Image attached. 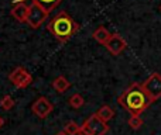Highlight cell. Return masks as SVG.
<instances>
[{"label":"cell","mask_w":161,"mask_h":135,"mask_svg":"<svg viewBox=\"0 0 161 135\" xmlns=\"http://www.w3.org/2000/svg\"><path fill=\"white\" fill-rule=\"evenodd\" d=\"M0 107H2L3 110H6V111L11 110V108L14 107V100H13V97H11V96H4V97L2 99V101H0Z\"/></svg>","instance_id":"obj_16"},{"label":"cell","mask_w":161,"mask_h":135,"mask_svg":"<svg viewBox=\"0 0 161 135\" xmlns=\"http://www.w3.org/2000/svg\"><path fill=\"white\" fill-rule=\"evenodd\" d=\"M129 125H130L131 130H139V128L143 125V120L140 118V116H134V114H131L130 118H129Z\"/></svg>","instance_id":"obj_17"},{"label":"cell","mask_w":161,"mask_h":135,"mask_svg":"<svg viewBox=\"0 0 161 135\" xmlns=\"http://www.w3.org/2000/svg\"><path fill=\"white\" fill-rule=\"evenodd\" d=\"M68 103H69V106H71L72 108H80V107L83 106V103H85V100H83L82 94L75 93V94H72V96L69 97Z\"/></svg>","instance_id":"obj_14"},{"label":"cell","mask_w":161,"mask_h":135,"mask_svg":"<svg viewBox=\"0 0 161 135\" xmlns=\"http://www.w3.org/2000/svg\"><path fill=\"white\" fill-rule=\"evenodd\" d=\"M143 87H144V90L147 91L148 96H150L154 101H156L157 99H160L161 97V75L157 73V72L151 73L150 76L144 80Z\"/></svg>","instance_id":"obj_5"},{"label":"cell","mask_w":161,"mask_h":135,"mask_svg":"<svg viewBox=\"0 0 161 135\" xmlns=\"http://www.w3.org/2000/svg\"><path fill=\"white\" fill-rule=\"evenodd\" d=\"M48 17V13L44 10L42 7H40L37 3H33L30 6V11H28L27 16V24L30 25L33 30H37V28L41 27V24L45 21V18Z\"/></svg>","instance_id":"obj_4"},{"label":"cell","mask_w":161,"mask_h":135,"mask_svg":"<svg viewBox=\"0 0 161 135\" xmlns=\"http://www.w3.org/2000/svg\"><path fill=\"white\" fill-rule=\"evenodd\" d=\"M28 11H30V7L25 6L24 3H16L13 8H11V16L20 23H24L27 21V16H28Z\"/></svg>","instance_id":"obj_8"},{"label":"cell","mask_w":161,"mask_h":135,"mask_svg":"<svg viewBox=\"0 0 161 135\" xmlns=\"http://www.w3.org/2000/svg\"><path fill=\"white\" fill-rule=\"evenodd\" d=\"M78 30H79V24L74 21V18L67 11L58 13L48 23V31L61 42L69 41Z\"/></svg>","instance_id":"obj_2"},{"label":"cell","mask_w":161,"mask_h":135,"mask_svg":"<svg viewBox=\"0 0 161 135\" xmlns=\"http://www.w3.org/2000/svg\"><path fill=\"white\" fill-rule=\"evenodd\" d=\"M65 132H68L69 135H79V131H80V125H78L75 121H69L64 128Z\"/></svg>","instance_id":"obj_15"},{"label":"cell","mask_w":161,"mask_h":135,"mask_svg":"<svg viewBox=\"0 0 161 135\" xmlns=\"http://www.w3.org/2000/svg\"><path fill=\"white\" fill-rule=\"evenodd\" d=\"M19 2H24V0H13V3H19ZM64 0H33V3H37L40 7H42L48 14L53 10H55Z\"/></svg>","instance_id":"obj_9"},{"label":"cell","mask_w":161,"mask_h":135,"mask_svg":"<svg viewBox=\"0 0 161 135\" xmlns=\"http://www.w3.org/2000/svg\"><path fill=\"white\" fill-rule=\"evenodd\" d=\"M57 135H69V134H68V132H65V131H61V132H58Z\"/></svg>","instance_id":"obj_20"},{"label":"cell","mask_w":161,"mask_h":135,"mask_svg":"<svg viewBox=\"0 0 161 135\" xmlns=\"http://www.w3.org/2000/svg\"><path fill=\"white\" fill-rule=\"evenodd\" d=\"M117 103L130 114L140 116L143 111L150 107L151 103H154V100L148 96V93L144 90L143 85L133 83L130 87H127L117 97Z\"/></svg>","instance_id":"obj_1"},{"label":"cell","mask_w":161,"mask_h":135,"mask_svg":"<svg viewBox=\"0 0 161 135\" xmlns=\"http://www.w3.org/2000/svg\"><path fill=\"white\" fill-rule=\"evenodd\" d=\"M24 70H25V69H24V68H21V66L16 68V69H14L13 72H11L10 75H8V80H10L11 83H14V82H16L17 79H19V77H20V75H21V73H23V72H24Z\"/></svg>","instance_id":"obj_18"},{"label":"cell","mask_w":161,"mask_h":135,"mask_svg":"<svg viewBox=\"0 0 161 135\" xmlns=\"http://www.w3.org/2000/svg\"><path fill=\"white\" fill-rule=\"evenodd\" d=\"M105 47H106V49L112 54V55L117 56L126 49L127 42H126L125 38H123L122 35H119V34H112L110 38H109L108 42L105 44Z\"/></svg>","instance_id":"obj_7"},{"label":"cell","mask_w":161,"mask_h":135,"mask_svg":"<svg viewBox=\"0 0 161 135\" xmlns=\"http://www.w3.org/2000/svg\"><path fill=\"white\" fill-rule=\"evenodd\" d=\"M110 35H112V34L109 33V31L106 30L105 27L96 28V30L93 31V34H92V37H93L95 41L99 42V44H102V45H105L106 42H108V39L110 38Z\"/></svg>","instance_id":"obj_10"},{"label":"cell","mask_w":161,"mask_h":135,"mask_svg":"<svg viewBox=\"0 0 161 135\" xmlns=\"http://www.w3.org/2000/svg\"><path fill=\"white\" fill-rule=\"evenodd\" d=\"M3 124H4V120H3V118H2V117H0V128H2V127H3Z\"/></svg>","instance_id":"obj_19"},{"label":"cell","mask_w":161,"mask_h":135,"mask_svg":"<svg viewBox=\"0 0 161 135\" xmlns=\"http://www.w3.org/2000/svg\"><path fill=\"white\" fill-rule=\"evenodd\" d=\"M160 11H161V6H160Z\"/></svg>","instance_id":"obj_21"},{"label":"cell","mask_w":161,"mask_h":135,"mask_svg":"<svg viewBox=\"0 0 161 135\" xmlns=\"http://www.w3.org/2000/svg\"><path fill=\"white\" fill-rule=\"evenodd\" d=\"M31 110L38 118H45L50 116V113L54 110V106L47 97H38L31 106Z\"/></svg>","instance_id":"obj_6"},{"label":"cell","mask_w":161,"mask_h":135,"mask_svg":"<svg viewBox=\"0 0 161 135\" xmlns=\"http://www.w3.org/2000/svg\"><path fill=\"white\" fill-rule=\"evenodd\" d=\"M53 87L55 89L58 93H65V91L71 87V83H69V80H68L65 76H58V77H55V79H54Z\"/></svg>","instance_id":"obj_11"},{"label":"cell","mask_w":161,"mask_h":135,"mask_svg":"<svg viewBox=\"0 0 161 135\" xmlns=\"http://www.w3.org/2000/svg\"><path fill=\"white\" fill-rule=\"evenodd\" d=\"M31 82H33V77H31V75L28 73L27 70H24L21 75H20L19 79H17L16 82L13 83V85L16 86V87H19V89H25Z\"/></svg>","instance_id":"obj_12"},{"label":"cell","mask_w":161,"mask_h":135,"mask_svg":"<svg viewBox=\"0 0 161 135\" xmlns=\"http://www.w3.org/2000/svg\"><path fill=\"white\" fill-rule=\"evenodd\" d=\"M108 131H109V125L106 124V121L99 118L97 114H92L80 125L79 135H105Z\"/></svg>","instance_id":"obj_3"},{"label":"cell","mask_w":161,"mask_h":135,"mask_svg":"<svg viewBox=\"0 0 161 135\" xmlns=\"http://www.w3.org/2000/svg\"><path fill=\"white\" fill-rule=\"evenodd\" d=\"M96 114H97V117H99V118H102L103 121H106V122L110 121V120L114 117L113 108H110L109 106H102V107L96 111Z\"/></svg>","instance_id":"obj_13"}]
</instances>
